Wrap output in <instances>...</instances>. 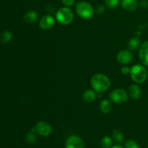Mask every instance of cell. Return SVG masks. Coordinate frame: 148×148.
Here are the masks:
<instances>
[{"label":"cell","instance_id":"6da1fadb","mask_svg":"<svg viewBox=\"0 0 148 148\" xmlns=\"http://www.w3.org/2000/svg\"><path fill=\"white\" fill-rule=\"evenodd\" d=\"M90 85L97 93H102L109 89L111 87V80L109 77L104 74H95L91 77Z\"/></svg>","mask_w":148,"mask_h":148},{"label":"cell","instance_id":"7a4b0ae2","mask_svg":"<svg viewBox=\"0 0 148 148\" xmlns=\"http://www.w3.org/2000/svg\"><path fill=\"white\" fill-rule=\"evenodd\" d=\"M130 75L134 82L141 84L147 79V70L143 64H134L130 69Z\"/></svg>","mask_w":148,"mask_h":148},{"label":"cell","instance_id":"3957f363","mask_svg":"<svg viewBox=\"0 0 148 148\" xmlns=\"http://www.w3.org/2000/svg\"><path fill=\"white\" fill-rule=\"evenodd\" d=\"M74 12L69 7H61L56 13V20L62 25H68L73 22Z\"/></svg>","mask_w":148,"mask_h":148},{"label":"cell","instance_id":"277c9868","mask_svg":"<svg viewBox=\"0 0 148 148\" xmlns=\"http://www.w3.org/2000/svg\"><path fill=\"white\" fill-rule=\"evenodd\" d=\"M75 10L77 15L83 20H89L94 14L93 7L87 1H82L77 3Z\"/></svg>","mask_w":148,"mask_h":148},{"label":"cell","instance_id":"5b68a950","mask_svg":"<svg viewBox=\"0 0 148 148\" xmlns=\"http://www.w3.org/2000/svg\"><path fill=\"white\" fill-rule=\"evenodd\" d=\"M129 98L128 92L122 88L113 90L110 93V100L116 104H122L127 101Z\"/></svg>","mask_w":148,"mask_h":148},{"label":"cell","instance_id":"8992f818","mask_svg":"<svg viewBox=\"0 0 148 148\" xmlns=\"http://www.w3.org/2000/svg\"><path fill=\"white\" fill-rule=\"evenodd\" d=\"M31 131L34 132L41 137H49L52 132V127L48 122L44 121H38L34 127H33Z\"/></svg>","mask_w":148,"mask_h":148},{"label":"cell","instance_id":"52a82bcc","mask_svg":"<svg viewBox=\"0 0 148 148\" xmlns=\"http://www.w3.org/2000/svg\"><path fill=\"white\" fill-rule=\"evenodd\" d=\"M85 143L80 137L77 135H71L65 142V148H84Z\"/></svg>","mask_w":148,"mask_h":148},{"label":"cell","instance_id":"ba28073f","mask_svg":"<svg viewBox=\"0 0 148 148\" xmlns=\"http://www.w3.org/2000/svg\"><path fill=\"white\" fill-rule=\"evenodd\" d=\"M116 59L120 64L127 65L133 59V54L130 50L124 49L120 51L116 56Z\"/></svg>","mask_w":148,"mask_h":148},{"label":"cell","instance_id":"9c48e42d","mask_svg":"<svg viewBox=\"0 0 148 148\" xmlns=\"http://www.w3.org/2000/svg\"><path fill=\"white\" fill-rule=\"evenodd\" d=\"M55 23V19L50 14L43 15L39 21V26L42 30H48L51 28Z\"/></svg>","mask_w":148,"mask_h":148},{"label":"cell","instance_id":"30bf717a","mask_svg":"<svg viewBox=\"0 0 148 148\" xmlns=\"http://www.w3.org/2000/svg\"><path fill=\"white\" fill-rule=\"evenodd\" d=\"M139 58L142 64L148 66V40L141 45L139 51Z\"/></svg>","mask_w":148,"mask_h":148},{"label":"cell","instance_id":"8fae6325","mask_svg":"<svg viewBox=\"0 0 148 148\" xmlns=\"http://www.w3.org/2000/svg\"><path fill=\"white\" fill-rule=\"evenodd\" d=\"M127 92H128L129 97L133 100L139 99L142 95L141 88L138 85H136V84L130 85Z\"/></svg>","mask_w":148,"mask_h":148},{"label":"cell","instance_id":"7c38bea8","mask_svg":"<svg viewBox=\"0 0 148 148\" xmlns=\"http://www.w3.org/2000/svg\"><path fill=\"white\" fill-rule=\"evenodd\" d=\"M121 5L124 10L133 12L138 7V1L137 0H121Z\"/></svg>","mask_w":148,"mask_h":148},{"label":"cell","instance_id":"4fadbf2b","mask_svg":"<svg viewBox=\"0 0 148 148\" xmlns=\"http://www.w3.org/2000/svg\"><path fill=\"white\" fill-rule=\"evenodd\" d=\"M23 19L25 23L28 24H33L38 20V14L34 10H30L25 14Z\"/></svg>","mask_w":148,"mask_h":148},{"label":"cell","instance_id":"5bb4252c","mask_svg":"<svg viewBox=\"0 0 148 148\" xmlns=\"http://www.w3.org/2000/svg\"><path fill=\"white\" fill-rule=\"evenodd\" d=\"M97 97V92L93 89H88L84 91L82 94V98L87 103H92Z\"/></svg>","mask_w":148,"mask_h":148},{"label":"cell","instance_id":"9a60e30c","mask_svg":"<svg viewBox=\"0 0 148 148\" xmlns=\"http://www.w3.org/2000/svg\"><path fill=\"white\" fill-rule=\"evenodd\" d=\"M100 109L104 114H108L112 109V103L111 100L103 99L100 104Z\"/></svg>","mask_w":148,"mask_h":148},{"label":"cell","instance_id":"2e32d148","mask_svg":"<svg viewBox=\"0 0 148 148\" xmlns=\"http://www.w3.org/2000/svg\"><path fill=\"white\" fill-rule=\"evenodd\" d=\"M141 41L137 37L132 38L128 42V49L130 51H137L141 46Z\"/></svg>","mask_w":148,"mask_h":148},{"label":"cell","instance_id":"e0dca14e","mask_svg":"<svg viewBox=\"0 0 148 148\" xmlns=\"http://www.w3.org/2000/svg\"><path fill=\"white\" fill-rule=\"evenodd\" d=\"M13 34L9 30H5L0 34V41L3 43H7L12 40Z\"/></svg>","mask_w":148,"mask_h":148},{"label":"cell","instance_id":"ac0fdd59","mask_svg":"<svg viewBox=\"0 0 148 148\" xmlns=\"http://www.w3.org/2000/svg\"><path fill=\"white\" fill-rule=\"evenodd\" d=\"M112 139L116 143H118V144H120V143H122L124 142V137L122 133L119 130H114V132L112 133Z\"/></svg>","mask_w":148,"mask_h":148},{"label":"cell","instance_id":"d6986e66","mask_svg":"<svg viewBox=\"0 0 148 148\" xmlns=\"http://www.w3.org/2000/svg\"><path fill=\"white\" fill-rule=\"evenodd\" d=\"M101 145L102 148H111L113 147V139L108 136H105L101 139Z\"/></svg>","mask_w":148,"mask_h":148},{"label":"cell","instance_id":"ffe728a7","mask_svg":"<svg viewBox=\"0 0 148 148\" xmlns=\"http://www.w3.org/2000/svg\"><path fill=\"white\" fill-rule=\"evenodd\" d=\"M36 134H37L33 131H30V132L27 133L25 137L26 142L28 144H34L36 142V140H37V135Z\"/></svg>","mask_w":148,"mask_h":148},{"label":"cell","instance_id":"44dd1931","mask_svg":"<svg viewBox=\"0 0 148 148\" xmlns=\"http://www.w3.org/2000/svg\"><path fill=\"white\" fill-rule=\"evenodd\" d=\"M120 2L121 0H105V5L106 7L112 10L118 7Z\"/></svg>","mask_w":148,"mask_h":148},{"label":"cell","instance_id":"7402d4cb","mask_svg":"<svg viewBox=\"0 0 148 148\" xmlns=\"http://www.w3.org/2000/svg\"><path fill=\"white\" fill-rule=\"evenodd\" d=\"M124 148H140V146L135 140H128L126 142Z\"/></svg>","mask_w":148,"mask_h":148},{"label":"cell","instance_id":"603a6c76","mask_svg":"<svg viewBox=\"0 0 148 148\" xmlns=\"http://www.w3.org/2000/svg\"><path fill=\"white\" fill-rule=\"evenodd\" d=\"M62 2L64 7H71L75 4V0H62Z\"/></svg>","mask_w":148,"mask_h":148},{"label":"cell","instance_id":"cb8c5ba5","mask_svg":"<svg viewBox=\"0 0 148 148\" xmlns=\"http://www.w3.org/2000/svg\"><path fill=\"white\" fill-rule=\"evenodd\" d=\"M130 69H131V68L129 67V66H123V67L121 69V73H122L124 75H130Z\"/></svg>","mask_w":148,"mask_h":148},{"label":"cell","instance_id":"d4e9b609","mask_svg":"<svg viewBox=\"0 0 148 148\" xmlns=\"http://www.w3.org/2000/svg\"><path fill=\"white\" fill-rule=\"evenodd\" d=\"M140 6L144 9L148 8V0H141L140 3Z\"/></svg>","mask_w":148,"mask_h":148},{"label":"cell","instance_id":"484cf974","mask_svg":"<svg viewBox=\"0 0 148 148\" xmlns=\"http://www.w3.org/2000/svg\"><path fill=\"white\" fill-rule=\"evenodd\" d=\"M104 12H105V7L103 5H99L97 7V13L102 14Z\"/></svg>","mask_w":148,"mask_h":148},{"label":"cell","instance_id":"4316f807","mask_svg":"<svg viewBox=\"0 0 148 148\" xmlns=\"http://www.w3.org/2000/svg\"><path fill=\"white\" fill-rule=\"evenodd\" d=\"M111 148H124V147H123V146L120 145H114Z\"/></svg>","mask_w":148,"mask_h":148},{"label":"cell","instance_id":"83f0119b","mask_svg":"<svg viewBox=\"0 0 148 148\" xmlns=\"http://www.w3.org/2000/svg\"><path fill=\"white\" fill-rule=\"evenodd\" d=\"M147 148H148V146H147Z\"/></svg>","mask_w":148,"mask_h":148}]
</instances>
